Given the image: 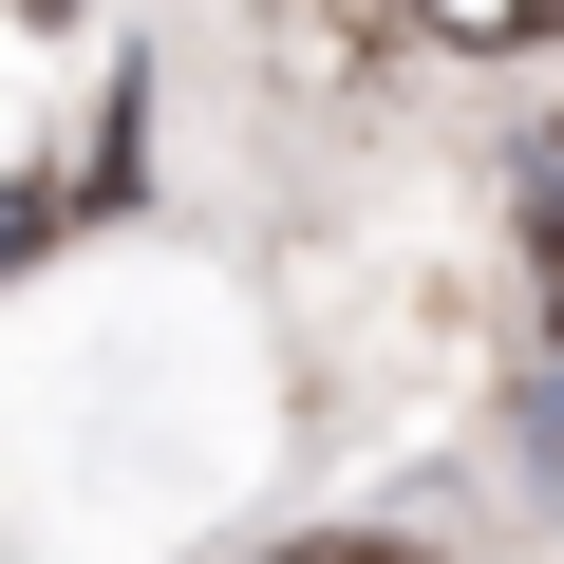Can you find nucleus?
<instances>
[{
  "mask_svg": "<svg viewBox=\"0 0 564 564\" xmlns=\"http://www.w3.org/2000/svg\"><path fill=\"white\" fill-rule=\"evenodd\" d=\"M395 20H414V0H263V57H282V76H321V95H377Z\"/></svg>",
  "mask_w": 564,
  "mask_h": 564,
  "instance_id": "obj_1",
  "label": "nucleus"
},
{
  "mask_svg": "<svg viewBox=\"0 0 564 564\" xmlns=\"http://www.w3.org/2000/svg\"><path fill=\"white\" fill-rule=\"evenodd\" d=\"M414 39H452V57H545L564 0H414Z\"/></svg>",
  "mask_w": 564,
  "mask_h": 564,
  "instance_id": "obj_2",
  "label": "nucleus"
},
{
  "mask_svg": "<svg viewBox=\"0 0 564 564\" xmlns=\"http://www.w3.org/2000/svg\"><path fill=\"white\" fill-rule=\"evenodd\" d=\"M282 564H414V545H377V527H321V545H282Z\"/></svg>",
  "mask_w": 564,
  "mask_h": 564,
  "instance_id": "obj_3",
  "label": "nucleus"
},
{
  "mask_svg": "<svg viewBox=\"0 0 564 564\" xmlns=\"http://www.w3.org/2000/svg\"><path fill=\"white\" fill-rule=\"evenodd\" d=\"M527 470H545V489H564V377H545V395H527Z\"/></svg>",
  "mask_w": 564,
  "mask_h": 564,
  "instance_id": "obj_4",
  "label": "nucleus"
}]
</instances>
